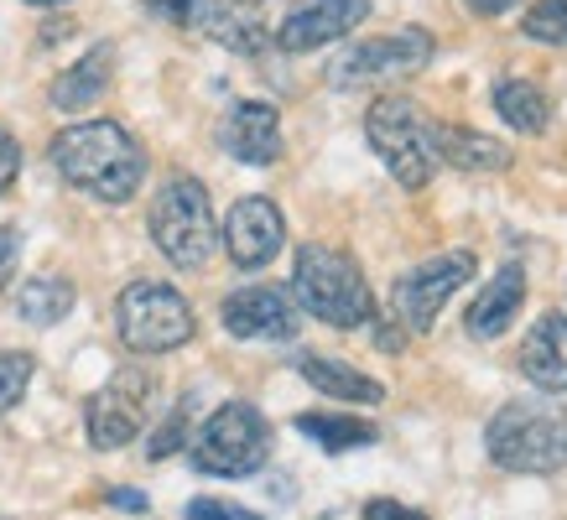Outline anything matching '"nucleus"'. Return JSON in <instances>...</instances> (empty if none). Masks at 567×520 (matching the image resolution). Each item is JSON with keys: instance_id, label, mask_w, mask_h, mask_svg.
I'll use <instances>...</instances> for the list:
<instances>
[{"instance_id": "f257e3e1", "label": "nucleus", "mask_w": 567, "mask_h": 520, "mask_svg": "<svg viewBox=\"0 0 567 520\" xmlns=\"http://www.w3.org/2000/svg\"><path fill=\"white\" fill-rule=\"evenodd\" d=\"M48 162L69 188L100 204H131L146 177V146L121 121H79L63 125L48 146Z\"/></svg>"}, {"instance_id": "f03ea898", "label": "nucleus", "mask_w": 567, "mask_h": 520, "mask_svg": "<svg viewBox=\"0 0 567 520\" xmlns=\"http://www.w3.org/2000/svg\"><path fill=\"white\" fill-rule=\"evenodd\" d=\"M484 453L505 474H557L567 468V412L557 401H505L484 422Z\"/></svg>"}, {"instance_id": "7ed1b4c3", "label": "nucleus", "mask_w": 567, "mask_h": 520, "mask_svg": "<svg viewBox=\"0 0 567 520\" xmlns=\"http://www.w3.org/2000/svg\"><path fill=\"white\" fill-rule=\"evenodd\" d=\"M292 302L308 308L328 329H364L375 318V292L360 260L333 245H302L292 266Z\"/></svg>"}, {"instance_id": "20e7f679", "label": "nucleus", "mask_w": 567, "mask_h": 520, "mask_svg": "<svg viewBox=\"0 0 567 520\" xmlns=\"http://www.w3.org/2000/svg\"><path fill=\"white\" fill-rule=\"evenodd\" d=\"M364 141L401 188L422 193L437 177V121L406 94H380L364 110Z\"/></svg>"}, {"instance_id": "39448f33", "label": "nucleus", "mask_w": 567, "mask_h": 520, "mask_svg": "<svg viewBox=\"0 0 567 520\" xmlns=\"http://www.w3.org/2000/svg\"><path fill=\"white\" fill-rule=\"evenodd\" d=\"M152 240L177 271H204L219 250L214 204L198 177H167L152 198Z\"/></svg>"}, {"instance_id": "423d86ee", "label": "nucleus", "mask_w": 567, "mask_h": 520, "mask_svg": "<svg viewBox=\"0 0 567 520\" xmlns=\"http://www.w3.org/2000/svg\"><path fill=\"white\" fill-rule=\"evenodd\" d=\"M193 468L214 479H250L271 458V422L250 401H224L193 437Z\"/></svg>"}, {"instance_id": "0eeeda50", "label": "nucleus", "mask_w": 567, "mask_h": 520, "mask_svg": "<svg viewBox=\"0 0 567 520\" xmlns=\"http://www.w3.org/2000/svg\"><path fill=\"white\" fill-rule=\"evenodd\" d=\"M115 329L131 354H173L193 339L198 318H193L188 297L167 287V281H131L115 302Z\"/></svg>"}, {"instance_id": "6e6552de", "label": "nucleus", "mask_w": 567, "mask_h": 520, "mask_svg": "<svg viewBox=\"0 0 567 520\" xmlns=\"http://www.w3.org/2000/svg\"><path fill=\"white\" fill-rule=\"evenodd\" d=\"M432 32L422 27H395L385 37H364L354 48H344L328 63V84L333 89H370L391 84V79H412L432 63Z\"/></svg>"}, {"instance_id": "1a4fd4ad", "label": "nucleus", "mask_w": 567, "mask_h": 520, "mask_svg": "<svg viewBox=\"0 0 567 520\" xmlns=\"http://www.w3.org/2000/svg\"><path fill=\"white\" fill-rule=\"evenodd\" d=\"M474 271H480V260L468 250H443V256H427L422 266H412L391 292L395 323L406 333H427L437 323V312L453 302V292L474 281Z\"/></svg>"}, {"instance_id": "9d476101", "label": "nucleus", "mask_w": 567, "mask_h": 520, "mask_svg": "<svg viewBox=\"0 0 567 520\" xmlns=\"http://www.w3.org/2000/svg\"><path fill=\"white\" fill-rule=\"evenodd\" d=\"M152 391L156 385L146 370H115L84 406L89 443L100 453H115L125 443H136L141 427H146V412H152Z\"/></svg>"}, {"instance_id": "9b49d317", "label": "nucleus", "mask_w": 567, "mask_h": 520, "mask_svg": "<svg viewBox=\"0 0 567 520\" xmlns=\"http://www.w3.org/2000/svg\"><path fill=\"white\" fill-rule=\"evenodd\" d=\"M271 6L276 0H188L183 6V21L214 48H229L240 58H256L266 42H271Z\"/></svg>"}, {"instance_id": "f8f14e48", "label": "nucleus", "mask_w": 567, "mask_h": 520, "mask_svg": "<svg viewBox=\"0 0 567 520\" xmlns=\"http://www.w3.org/2000/svg\"><path fill=\"white\" fill-rule=\"evenodd\" d=\"M219 240H224V256L235 260L240 271H260V266H271V260L281 256L287 219H281V208H276L266 193H250V198H240V204L229 208Z\"/></svg>"}, {"instance_id": "ddd939ff", "label": "nucleus", "mask_w": 567, "mask_h": 520, "mask_svg": "<svg viewBox=\"0 0 567 520\" xmlns=\"http://www.w3.org/2000/svg\"><path fill=\"white\" fill-rule=\"evenodd\" d=\"M219 318L235 339H276V344L297 339V302L287 287H240L224 297Z\"/></svg>"}, {"instance_id": "4468645a", "label": "nucleus", "mask_w": 567, "mask_h": 520, "mask_svg": "<svg viewBox=\"0 0 567 520\" xmlns=\"http://www.w3.org/2000/svg\"><path fill=\"white\" fill-rule=\"evenodd\" d=\"M370 17V0H302L287 21L276 27V48L281 52H312L349 37L360 21Z\"/></svg>"}, {"instance_id": "2eb2a0df", "label": "nucleus", "mask_w": 567, "mask_h": 520, "mask_svg": "<svg viewBox=\"0 0 567 520\" xmlns=\"http://www.w3.org/2000/svg\"><path fill=\"white\" fill-rule=\"evenodd\" d=\"M219 146L245 167H276L281 162V115L266 100H240L229 104V115L219 125Z\"/></svg>"}, {"instance_id": "dca6fc26", "label": "nucleus", "mask_w": 567, "mask_h": 520, "mask_svg": "<svg viewBox=\"0 0 567 520\" xmlns=\"http://www.w3.org/2000/svg\"><path fill=\"white\" fill-rule=\"evenodd\" d=\"M520 302H526V271H520L516 260H505L495 277L480 287V297L468 302L464 312V329L468 339H480V344H495L499 333L511 329L520 318Z\"/></svg>"}, {"instance_id": "f3484780", "label": "nucleus", "mask_w": 567, "mask_h": 520, "mask_svg": "<svg viewBox=\"0 0 567 520\" xmlns=\"http://www.w3.org/2000/svg\"><path fill=\"white\" fill-rule=\"evenodd\" d=\"M516 370L536 391L563 396L567 391V312H542V318H536V329L520 339Z\"/></svg>"}, {"instance_id": "a211bd4d", "label": "nucleus", "mask_w": 567, "mask_h": 520, "mask_svg": "<svg viewBox=\"0 0 567 520\" xmlns=\"http://www.w3.org/2000/svg\"><path fill=\"white\" fill-rule=\"evenodd\" d=\"M110 84H115V48H110V42H94L73 69H63L52 79L48 100H52V110H63V115H84V110H94V104L110 94Z\"/></svg>"}, {"instance_id": "6ab92c4d", "label": "nucleus", "mask_w": 567, "mask_h": 520, "mask_svg": "<svg viewBox=\"0 0 567 520\" xmlns=\"http://www.w3.org/2000/svg\"><path fill=\"white\" fill-rule=\"evenodd\" d=\"M297 375H302L312 391H323V396H333V401H349V406H380V401H385V385L370 381L364 370H354V364H344V360H328V354H302V360H297Z\"/></svg>"}, {"instance_id": "aec40b11", "label": "nucleus", "mask_w": 567, "mask_h": 520, "mask_svg": "<svg viewBox=\"0 0 567 520\" xmlns=\"http://www.w3.org/2000/svg\"><path fill=\"white\" fill-rule=\"evenodd\" d=\"M437 162L458 167V173H505L511 167V146L464 125H437Z\"/></svg>"}, {"instance_id": "412c9836", "label": "nucleus", "mask_w": 567, "mask_h": 520, "mask_svg": "<svg viewBox=\"0 0 567 520\" xmlns=\"http://www.w3.org/2000/svg\"><path fill=\"white\" fill-rule=\"evenodd\" d=\"M495 115L511 131H520V136H542L551 125V100L542 94V89L532 84V79H516V73H505V79H495Z\"/></svg>"}, {"instance_id": "4be33fe9", "label": "nucleus", "mask_w": 567, "mask_h": 520, "mask_svg": "<svg viewBox=\"0 0 567 520\" xmlns=\"http://www.w3.org/2000/svg\"><path fill=\"white\" fill-rule=\"evenodd\" d=\"M297 433L312 437L323 453H354L380 443L375 422H360V416H333V412H302L297 416Z\"/></svg>"}, {"instance_id": "5701e85b", "label": "nucleus", "mask_w": 567, "mask_h": 520, "mask_svg": "<svg viewBox=\"0 0 567 520\" xmlns=\"http://www.w3.org/2000/svg\"><path fill=\"white\" fill-rule=\"evenodd\" d=\"M79 302L69 277H32L27 287L17 292V312L21 323H32V329H52V323H63Z\"/></svg>"}, {"instance_id": "b1692460", "label": "nucleus", "mask_w": 567, "mask_h": 520, "mask_svg": "<svg viewBox=\"0 0 567 520\" xmlns=\"http://www.w3.org/2000/svg\"><path fill=\"white\" fill-rule=\"evenodd\" d=\"M520 37L547 42V48H567V0H536L520 17Z\"/></svg>"}, {"instance_id": "393cba45", "label": "nucleus", "mask_w": 567, "mask_h": 520, "mask_svg": "<svg viewBox=\"0 0 567 520\" xmlns=\"http://www.w3.org/2000/svg\"><path fill=\"white\" fill-rule=\"evenodd\" d=\"M32 354H21V349H0V416L21 406L27 396V385H32Z\"/></svg>"}, {"instance_id": "a878e982", "label": "nucleus", "mask_w": 567, "mask_h": 520, "mask_svg": "<svg viewBox=\"0 0 567 520\" xmlns=\"http://www.w3.org/2000/svg\"><path fill=\"white\" fill-rule=\"evenodd\" d=\"M183 443H188V401H183V406H177V412L152 433V443H146V458H156V464H162V458H173Z\"/></svg>"}, {"instance_id": "bb28decb", "label": "nucleus", "mask_w": 567, "mask_h": 520, "mask_svg": "<svg viewBox=\"0 0 567 520\" xmlns=\"http://www.w3.org/2000/svg\"><path fill=\"white\" fill-rule=\"evenodd\" d=\"M21 177V141L11 125H0V193H11Z\"/></svg>"}, {"instance_id": "cd10ccee", "label": "nucleus", "mask_w": 567, "mask_h": 520, "mask_svg": "<svg viewBox=\"0 0 567 520\" xmlns=\"http://www.w3.org/2000/svg\"><path fill=\"white\" fill-rule=\"evenodd\" d=\"M17 260H21V229L0 225V292L17 281Z\"/></svg>"}, {"instance_id": "c85d7f7f", "label": "nucleus", "mask_w": 567, "mask_h": 520, "mask_svg": "<svg viewBox=\"0 0 567 520\" xmlns=\"http://www.w3.org/2000/svg\"><path fill=\"white\" fill-rule=\"evenodd\" d=\"M188 520H260V516L256 510H240V505H229V500H193Z\"/></svg>"}, {"instance_id": "c756f323", "label": "nucleus", "mask_w": 567, "mask_h": 520, "mask_svg": "<svg viewBox=\"0 0 567 520\" xmlns=\"http://www.w3.org/2000/svg\"><path fill=\"white\" fill-rule=\"evenodd\" d=\"M364 520H427V516L412 510V505H401V500H370L364 505Z\"/></svg>"}, {"instance_id": "7c9ffc66", "label": "nucleus", "mask_w": 567, "mask_h": 520, "mask_svg": "<svg viewBox=\"0 0 567 520\" xmlns=\"http://www.w3.org/2000/svg\"><path fill=\"white\" fill-rule=\"evenodd\" d=\"M110 505H115V510H131V516H141V510H146V495H141V489H110Z\"/></svg>"}, {"instance_id": "2f4dec72", "label": "nucleus", "mask_w": 567, "mask_h": 520, "mask_svg": "<svg viewBox=\"0 0 567 520\" xmlns=\"http://www.w3.org/2000/svg\"><path fill=\"white\" fill-rule=\"evenodd\" d=\"M474 17H499V11H511V6H520V0H464Z\"/></svg>"}, {"instance_id": "473e14b6", "label": "nucleus", "mask_w": 567, "mask_h": 520, "mask_svg": "<svg viewBox=\"0 0 567 520\" xmlns=\"http://www.w3.org/2000/svg\"><path fill=\"white\" fill-rule=\"evenodd\" d=\"M27 6H69V0H27Z\"/></svg>"}]
</instances>
